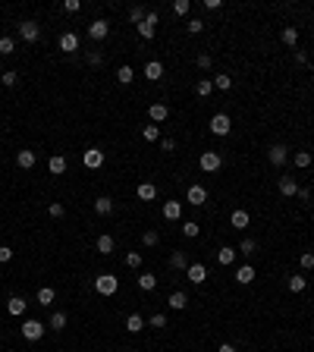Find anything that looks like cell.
<instances>
[{
	"label": "cell",
	"instance_id": "8992f818",
	"mask_svg": "<svg viewBox=\"0 0 314 352\" xmlns=\"http://www.w3.org/2000/svg\"><path fill=\"white\" fill-rule=\"evenodd\" d=\"M185 277H189V283L201 286L204 280H207V267H204L201 261H195V264H189V267H185Z\"/></svg>",
	"mask_w": 314,
	"mask_h": 352
},
{
	"label": "cell",
	"instance_id": "3957f363",
	"mask_svg": "<svg viewBox=\"0 0 314 352\" xmlns=\"http://www.w3.org/2000/svg\"><path fill=\"white\" fill-rule=\"evenodd\" d=\"M198 167L204 173H217L220 167H223V157H220V151H204V154L198 157Z\"/></svg>",
	"mask_w": 314,
	"mask_h": 352
},
{
	"label": "cell",
	"instance_id": "9a60e30c",
	"mask_svg": "<svg viewBox=\"0 0 314 352\" xmlns=\"http://www.w3.org/2000/svg\"><path fill=\"white\" fill-rule=\"evenodd\" d=\"M145 327H148V321H145V318H142V314H138V311H132L129 318H126V330H129V333H142Z\"/></svg>",
	"mask_w": 314,
	"mask_h": 352
},
{
	"label": "cell",
	"instance_id": "9c48e42d",
	"mask_svg": "<svg viewBox=\"0 0 314 352\" xmlns=\"http://www.w3.org/2000/svg\"><path fill=\"white\" fill-rule=\"evenodd\" d=\"M185 202L195 205V208H201V205L207 202V189H204V186H189V192H185Z\"/></svg>",
	"mask_w": 314,
	"mask_h": 352
},
{
	"label": "cell",
	"instance_id": "83f0119b",
	"mask_svg": "<svg viewBox=\"0 0 314 352\" xmlns=\"http://www.w3.org/2000/svg\"><path fill=\"white\" fill-rule=\"evenodd\" d=\"M308 289V277L305 274H292L289 277V292H305Z\"/></svg>",
	"mask_w": 314,
	"mask_h": 352
},
{
	"label": "cell",
	"instance_id": "b9f144b4",
	"mask_svg": "<svg viewBox=\"0 0 314 352\" xmlns=\"http://www.w3.org/2000/svg\"><path fill=\"white\" fill-rule=\"evenodd\" d=\"M126 267H132V271H138V267H142V252H126Z\"/></svg>",
	"mask_w": 314,
	"mask_h": 352
},
{
	"label": "cell",
	"instance_id": "db71d44e",
	"mask_svg": "<svg viewBox=\"0 0 314 352\" xmlns=\"http://www.w3.org/2000/svg\"><path fill=\"white\" fill-rule=\"evenodd\" d=\"M195 63H198V69H211V54H198V60H195Z\"/></svg>",
	"mask_w": 314,
	"mask_h": 352
},
{
	"label": "cell",
	"instance_id": "d6a6232c",
	"mask_svg": "<svg viewBox=\"0 0 314 352\" xmlns=\"http://www.w3.org/2000/svg\"><path fill=\"white\" fill-rule=\"evenodd\" d=\"M95 245H98V252H101V255H110V252H113V236H110V233H101Z\"/></svg>",
	"mask_w": 314,
	"mask_h": 352
},
{
	"label": "cell",
	"instance_id": "f5cc1de1",
	"mask_svg": "<svg viewBox=\"0 0 314 352\" xmlns=\"http://www.w3.org/2000/svg\"><path fill=\"white\" fill-rule=\"evenodd\" d=\"M7 261H13V249H10V245H0V264H7Z\"/></svg>",
	"mask_w": 314,
	"mask_h": 352
},
{
	"label": "cell",
	"instance_id": "d4e9b609",
	"mask_svg": "<svg viewBox=\"0 0 314 352\" xmlns=\"http://www.w3.org/2000/svg\"><path fill=\"white\" fill-rule=\"evenodd\" d=\"M135 195L142 198V202H154V198H157V186H154V183H142Z\"/></svg>",
	"mask_w": 314,
	"mask_h": 352
},
{
	"label": "cell",
	"instance_id": "2e32d148",
	"mask_svg": "<svg viewBox=\"0 0 314 352\" xmlns=\"http://www.w3.org/2000/svg\"><path fill=\"white\" fill-rule=\"evenodd\" d=\"M145 79H151V82L164 79V63H160V60H148L145 63Z\"/></svg>",
	"mask_w": 314,
	"mask_h": 352
},
{
	"label": "cell",
	"instance_id": "603a6c76",
	"mask_svg": "<svg viewBox=\"0 0 314 352\" xmlns=\"http://www.w3.org/2000/svg\"><path fill=\"white\" fill-rule=\"evenodd\" d=\"M167 305H170V308H173V311H182V308H185V305H189V296H185V292H179V289H176V292H170V299H167Z\"/></svg>",
	"mask_w": 314,
	"mask_h": 352
},
{
	"label": "cell",
	"instance_id": "ac0fdd59",
	"mask_svg": "<svg viewBox=\"0 0 314 352\" xmlns=\"http://www.w3.org/2000/svg\"><path fill=\"white\" fill-rule=\"evenodd\" d=\"M280 195L283 198H295L298 195V183L292 180V176H283V180H280Z\"/></svg>",
	"mask_w": 314,
	"mask_h": 352
},
{
	"label": "cell",
	"instance_id": "8d00e7d4",
	"mask_svg": "<svg viewBox=\"0 0 314 352\" xmlns=\"http://www.w3.org/2000/svg\"><path fill=\"white\" fill-rule=\"evenodd\" d=\"M0 54L10 57V54H16V41L10 38V35H0Z\"/></svg>",
	"mask_w": 314,
	"mask_h": 352
},
{
	"label": "cell",
	"instance_id": "f907efd6",
	"mask_svg": "<svg viewBox=\"0 0 314 352\" xmlns=\"http://www.w3.org/2000/svg\"><path fill=\"white\" fill-rule=\"evenodd\" d=\"M185 29H189L192 35H201L204 32V22L201 19H189V22H185Z\"/></svg>",
	"mask_w": 314,
	"mask_h": 352
},
{
	"label": "cell",
	"instance_id": "816d5d0a",
	"mask_svg": "<svg viewBox=\"0 0 314 352\" xmlns=\"http://www.w3.org/2000/svg\"><path fill=\"white\" fill-rule=\"evenodd\" d=\"M48 214H51V217H57V220H60V217H63V214H66V208H63V205H60V202H54V205H51V208H48Z\"/></svg>",
	"mask_w": 314,
	"mask_h": 352
},
{
	"label": "cell",
	"instance_id": "ffe728a7",
	"mask_svg": "<svg viewBox=\"0 0 314 352\" xmlns=\"http://www.w3.org/2000/svg\"><path fill=\"white\" fill-rule=\"evenodd\" d=\"M254 277H258V271H254V267H251V264H242V267H239V271H236V283H242V286H248V283H251V280H254Z\"/></svg>",
	"mask_w": 314,
	"mask_h": 352
},
{
	"label": "cell",
	"instance_id": "ee69618b",
	"mask_svg": "<svg viewBox=\"0 0 314 352\" xmlns=\"http://www.w3.org/2000/svg\"><path fill=\"white\" fill-rule=\"evenodd\" d=\"M145 13H148L145 7H132V10H129V22H132V26H142V22H145Z\"/></svg>",
	"mask_w": 314,
	"mask_h": 352
},
{
	"label": "cell",
	"instance_id": "9f6ffc18",
	"mask_svg": "<svg viewBox=\"0 0 314 352\" xmlns=\"http://www.w3.org/2000/svg\"><path fill=\"white\" fill-rule=\"evenodd\" d=\"M145 22H151V26H154V29H157V22H160V16L154 13V10H148V13H145Z\"/></svg>",
	"mask_w": 314,
	"mask_h": 352
},
{
	"label": "cell",
	"instance_id": "4dcf8cb0",
	"mask_svg": "<svg viewBox=\"0 0 314 352\" xmlns=\"http://www.w3.org/2000/svg\"><path fill=\"white\" fill-rule=\"evenodd\" d=\"M110 211H113V202H110V198H107V195H101V198H95V214H101V217H107V214H110Z\"/></svg>",
	"mask_w": 314,
	"mask_h": 352
},
{
	"label": "cell",
	"instance_id": "277c9868",
	"mask_svg": "<svg viewBox=\"0 0 314 352\" xmlns=\"http://www.w3.org/2000/svg\"><path fill=\"white\" fill-rule=\"evenodd\" d=\"M207 126H211V132H214V135H229L232 120H229L226 113H214V116H211V123H207Z\"/></svg>",
	"mask_w": 314,
	"mask_h": 352
},
{
	"label": "cell",
	"instance_id": "7a4b0ae2",
	"mask_svg": "<svg viewBox=\"0 0 314 352\" xmlns=\"http://www.w3.org/2000/svg\"><path fill=\"white\" fill-rule=\"evenodd\" d=\"M19 330H22V336H26V339H29V343H38V339H41L44 333H48V327H44L41 321H35V318H29V321H22V327H19Z\"/></svg>",
	"mask_w": 314,
	"mask_h": 352
},
{
	"label": "cell",
	"instance_id": "4316f807",
	"mask_svg": "<svg viewBox=\"0 0 314 352\" xmlns=\"http://www.w3.org/2000/svg\"><path fill=\"white\" fill-rule=\"evenodd\" d=\"M164 217L167 220H179L182 217V202H164Z\"/></svg>",
	"mask_w": 314,
	"mask_h": 352
},
{
	"label": "cell",
	"instance_id": "74e56055",
	"mask_svg": "<svg viewBox=\"0 0 314 352\" xmlns=\"http://www.w3.org/2000/svg\"><path fill=\"white\" fill-rule=\"evenodd\" d=\"M211 91H214V79H201L198 85H195V95H198V98H207Z\"/></svg>",
	"mask_w": 314,
	"mask_h": 352
},
{
	"label": "cell",
	"instance_id": "30bf717a",
	"mask_svg": "<svg viewBox=\"0 0 314 352\" xmlns=\"http://www.w3.org/2000/svg\"><path fill=\"white\" fill-rule=\"evenodd\" d=\"M82 163H85L88 170H98L101 163H104V151H101V148H88L85 154H82Z\"/></svg>",
	"mask_w": 314,
	"mask_h": 352
},
{
	"label": "cell",
	"instance_id": "f546056e",
	"mask_svg": "<svg viewBox=\"0 0 314 352\" xmlns=\"http://www.w3.org/2000/svg\"><path fill=\"white\" fill-rule=\"evenodd\" d=\"M132 79H135V69H132L129 63H123L120 69H116V82H120V85H129Z\"/></svg>",
	"mask_w": 314,
	"mask_h": 352
},
{
	"label": "cell",
	"instance_id": "bcb514c9",
	"mask_svg": "<svg viewBox=\"0 0 314 352\" xmlns=\"http://www.w3.org/2000/svg\"><path fill=\"white\" fill-rule=\"evenodd\" d=\"M298 264H301V271H311V267H314V252H301Z\"/></svg>",
	"mask_w": 314,
	"mask_h": 352
},
{
	"label": "cell",
	"instance_id": "4fadbf2b",
	"mask_svg": "<svg viewBox=\"0 0 314 352\" xmlns=\"http://www.w3.org/2000/svg\"><path fill=\"white\" fill-rule=\"evenodd\" d=\"M148 116H151V123L157 126V123H164L167 116H170V107H167V104H160V101H157V104H151V107H148Z\"/></svg>",
	"mask_w": 314,
	"mask_h": 352
},
{
	"label": "cell",
	"instance_id": "e575fe53",
	"mask_svg": "<svg viewBox=\"0 0 314 352\" xmlns=\"http://www.w3.org/2000/svg\"><path fill=\"white\" fill-rule=\"evenodd\" d=\"M254 252H258V239H242V245H239V255H245V258H251Z\"/></svg>",
	"mask_w": 314,
	"mask_h": 352
},
{
	"label": "cell",
	"instance_id": "8fae6325",
	"mask_svg": "<svg viewBox=\"0 0 314 352\" xmlns=\"http://www.w3.org/2000/svg\"><path fill=\"white\" fill-rule=\"evenodd\" d=\"M60 51L63 54H76L79 51V35L76 32H63L60 35Z\"/></svg>",
	"mask_w": 314,
	"mask_h": 352
},
{
	"label": "cell",
	"instance_id": "5b68a950",
	"mask_svg": "<svg viewBox=\"0 0 314 352\" xmlns=\"http://www.w3.org/2000/svg\"><path fill=\"white\" fill-rule=\"evenodd\" d=\"M107 35H110V22H107V19H95V22L88 26V38H91V41H104Z\"/></svg>",
	"mask_w": 314,
	"mask_h": 352
},
{
	"label": "cell",
	"instance_id": "7bdbcfd3",
	"mask_svg": "<svg viewBox=\"0 0 314 352\" xmlns=\"http://www.w3.org/2000/svg\"><path fill=\"white\" fill-rule=\"evenodd\" d=\"M142 138H145V142H157V138H160V126H154V123L145 126L142 129Z\"/></svg>",
	"mask_w": 314,
	"mask_h": 352
},
{
	"label": "cell",
	"instance_id": "680465c9",
	"mask_svg": "<svg viewBox=\"0 0 314 352\" xmlns=\"http://www.w3.org/2000/svg\"><path fill=\"white\" fill-rule=\"evenodd\" d=\"M160 148H164V151H176V142H173V138H164V142H160Z\"/></svg>",
	"mask_w": 314,
	"mask_h": 352
},
{
	"label": "cell",
	"instance_id": "6f0895ef",
	"mask_svg": "<svg viewBox=\"0 0 314 352\" xmlns=\"http://www.w3.org/2000/svg\"><path fill=\"white\" fill-rule=\"evenodd\" d=\"M220 7H223V4H220V0H204V10H211V13H217Z\"/></svg>",
	"mask_w": 314,
	"mask_h": 352
},
{
	"label": "cell",
	"instance_id": "e0dca14e",
	"mask_svg": "<svg viewBox=\"0 0 314 352\" xmlns=\"http://www.w3.org/2000/svg\"><path fill=\"white\" fill-rule=\"evenodd\" d=\"M54 299H57V289H54V286H41V289H38V296H35V302L44 305V308H51Z\"/></svg>",
	"mask_w": 314,
	"mask_h": 352
},
{
	"label": "cell",
	"instance_id": "cb8c5ba5",
	"mask_svg": "<svg viewBox=\"0 0 314 352\" xmlns=\"http://www.w3.org/2000/svg\"><path fill=\"white\" fill-rule=\"evenodd\" d=\"M280 38H283V44H286V48H295V44H298V29H295V26H283Z\"/></svg>",
	"mask_w": 314,
	"mask_h": 352
},
{
	"label": "cell",
	"instance_id": "7402d4cb",
	"mask_svg": "<svg viewBox=\"0 0 314 352\" xmlns=\"http://www.w3.org/2000/svg\"><path fill=\"white\" fill-rule=\"evenodd\" d=\"M66 167H69V163H66V157H63V154H54V157L48 160V170H51L54 176H63V173H66Z\"/></svg>",
	"mask_w": 314,
	"mask_h": 352
},
{
	"label": "cell",
	"instance_id": "1f68e13d",
	"mask_svg": "<svg viewBox=\"0 0 314 352\" xmlns=\"http://www.w3.org/2000/svg\"><path fill=\"white\" fill-rule=\"evenodd\" d=\"M66 321H69V314H66V311H54V314H51V321H48V327H51V330H63Z\"/></svg>",
	"mask_w": 314,
	"mask_h": 352
},
{
	"label": "cell",
	"instance_id": "60d3db41",
	"mask_svg": "<svg viewBox=\"0 0 314 352\" xmlns=\"http://www.w3.org/2000/svg\"><path fill=\"white\" fill-rule=\"evenodd\" d=\"M16 79H19L16 69H7V73H0V85H4V88H13V85H16Z\"/></svg>",
	"mask_w": 314,
	"mask_h": 352
},
{
	"label": "cell",
	"instance_id": "ab89813d",
	"mask_svg": "<svg viewBox=\"0 0 314 352\" xmlns=\"http://www.w3.org/2000/svg\"><path fill=\"white\" fill-rule=\"evenodd\" d=\"M157 242H160V233H157V230H145V233H142V245H148V249H154Z\"/></svg>",
	"mask_w": 314,
	"mask_h": 352
},
{
	"label": "cell",
	"instance_id": "484cf974",
	"mask_svg": "<svg viewBox=\"0 0 314 352\" xmlns=\"http://www.w3.org/2000/svg\"><path fill=\"white\" fill-rule=\"evenodd\" d=\"M170 267L173 271H185V267H189V255L185 252H170Z\"/></svg>",
	"mask_w": 314,
	"mask_h": 352
},
{
	"label": "cell",
	"instance_id": "681fc988",
	"mask_svg": "<svg viewBox=\"0 0 314 352\" xmlns=\"http://www.w3.org/2000/svg\"><path fill=\"white\" fill-rule=\"evenodd\" d=\"M85 60H88V66H101V63H104V54H101V51H88Z\"/></svg>",
	"mask_w": 314,
	"mask_h": 352
},
{
	"label": "cell",
	"instance_id": "91938a15",
	"mask_svg": "<svg viewBox=\"0 0 314 352\" xmlns=\"http://www.w3.org/2000/svg\"><path fill=\"white\" fill-rule=\"evenodd\" d=\"M295 198H298V202H311V192H308V189H298Z\"/></svg>",
	"mask_w": 314,
	"mask_h": 352
},
{
	"label": "cell",
	"instance_id": "be15d7a7",
	"mask_svg": "<svg viewBox=\"0 0 314 352\" xmlns=\"http://www.w3.org/2000/svg\"><path fill=\"white\" fill-rule=\"evenodd\" d=\"M0 233H4V230H0Z\"/></svg>",
	"mask_w": 314,
	"mask_h": 352
},
{
	"label": "cell",
	"instance_id": "7dc6e473",
	"mask_svg": "<svg viewBox=\"0 0 314 352\" xmlns=\"http://www.w3.org/2000/svg\"><path fill=\"white\" fill-rule=\"evenodd\" d=\"M138 35H142L145 41H151V38H154V35H157V29L151 26V22H142V26H138Z\"/></svg>",
	"mask_w": 314,
	"mask_h": 352
},
{
	"label": "cell",
	"instance_id": "f6af8a7d",
	"mask_svg": "<svg viewBox=\"0 0 314 352\" xmlns=\"http://www.w3.org/2000/svg\"><path fill=\"white\" fill-rule=\"evenodd\" d=\"M148 327H157V330H160V327H167V314H164V311H154V314L148 318Z\"/></svg>",
	"mask_w": 314,
	"mask_h": 352
},
{
	"label": "cell",
	"instance_id": "11a10c76",
	"mask_svg": "<svg viewBox=\"0 0 314 352\" xmlns=\"http://www.w3.org/2000/svg\"><path fill=\"white\" fill-rule=\"evenodd\" d=\"M63 10H66V13H79V10H82V4H79V0H66Z\"/></svg>",
	"mask_w": 314,
	"mask_h": 352
},
{
	"label": "cell",
	"instance_id": "7c38bea8",
	"mask_svg": "<svg viewBox=\"0 0 314 352\" xmlns=\"http://www.w3.org/2000/svg\"><path fill=\"white\" fill-rule=\"evenodd\" d=\"M229 224H232V230H248V224H251V217H248V211H242V208H236L229 214Z\"/></svg>",
	"mask_w": 314,
	"mask_h": 352
},
{
	"label": "cell",
	"instance_id": "c3c4849f",
	"mask_svg": "<svg viewBox=\"0 0 314 352\" xmlns=\"http://www.w3.org/2000/svg\"><path fill=\"white\" fill-rule=\"evenodd\" d=\"M189 10H192L189 0H176V4H173V13L176 16H189Z\"/></svg>",
	"mask_w": 314,
	"mask_h": 352
},
{
	"label": "cell",
	"instance_id": "ba28073f",
	"mask_svg": "<svg viewBox=\"0 0 314 352\" xmlns=\"http://www.w3.org/2000/svg\"><path fill=\"white\" fill-rule=\"evenodd\" d=\"M38 35H41V29H38V22H19V38L22 41H29V44H35L38 41Z\"/></svg>",
	"mask_w": 314,
	"mask_h": 352
},
{
	"label": "cell",
	"instance_id": "44dd1931",
	"mask_svg": "<svg viewBox=\"0 0 314 352\" xmlns=\"http://www.w3.org/2000/svg\"><path fill=\"white\" fill-rule=\"evenodd\" d=\"M236 255H239V249H232V245H223V249L217 252V264H223V267H229L232 261H236Z\"/></svg>",
	"mask_w": 314,
	"mask_h": 352
},
{
	"label": "cell",
	"instance_id": "6da1fadb",
	"mask_svg": "<svg viewBox=\"0 0 314 352\" xmlns=\"http://www.w3.org/2000/svg\"><path fill=\"white\" fill-rule=\"evenodd\" d=\"M116 289H120V277L116 274H98L95 277V292L98 296H116Z\"/></svg>",
	"mask_w": 314,
	"mask_h": 352
},
{
	"label": "cell",
	"instance_id": "94428289",
	"mask_svg": "<svg viewBox=\"0 0 314 352\" xmlns=\"http://www.w3.org/2000/svg\"><path fill=\"white\" fill-rule=\"evenodd\" d=\"M295 63H308V54L305 51H295Z\"/></svg>",
	"mask_w": 314,
	"mask_h": 352
},
{
	"label": "cell",
	"instance_id": "d6986e66",
	"mask_svg": "<svg viewBox=\"0 0 314 352\" xmlns=\"http://www.w3.org/2000/svg\"><path fill=\"white\" fill-rule=\"evenodd\" d=\"M16 163H19V167H22V170H32V167H35V163H38V157H35V151H29V148H22V151H19V154H16Z\"/></svg>",
	"mask_w": 314,
	"mask_h": 352
},
{
	"label": "cell",
	"instance_id": "d590c367",
	"mask_svg": "<svg viewBox=\"0 0 314 352\" xmlns=\"http://www.w3.org/2000/svg\"><path fill=\"white\" fill-rule=\"evenodd\" d=\"M198 233H201V227L195 224V220H182V236H185V239H195Z\"/></svg>",
	"mask_w": 314,
	"mask_h": 352
},
{
	"label": "cell",
	"instance_id": "f1b7e54d",
	"mask_svg": "<svg viewBox=\"0 0 314 352\" xmlns=\"http://www.w3.org/2000/svg\"><path fill=\"white\" fill-rule=\"evenodd\" d=\"M138 286H142L145 292H151V289H157V274H151V271H145V274H138Z\"/></svg>",
	"mask_w": 314,
	"mask_h": 352
},
{
	"label": "cell",
	"instance_id": "f35d334b",
	"mask_svg": "<svg viewBox=\"0 0 314 352\" xmlns=\"http://www.w3.org/2000/svg\"><path fill=\"white\" fill-rule=\"evenodd\" d=\"M214 88H220V91H229V88H232V76H229V73H220V76H214Z\"/></svg>",
	"mask_w": 314,
	"mask_h": 352
},
{
	"label": "cell",
	"instance_id": "5bb4252c",
	"mask_svg": "<svg viewBox=\"0 0 314 352\" xmlns=\"http://www.w3.org/2000/svg\"><path fill=\"white\" fill-rule=\"evenodd\" d=\"M26 308H29V302L22 299V296H10V299H7V311L13 314V318H19V314H26Z\"/></svg>",
	"mask_w": 314,
	"mask_h": 352
},
{
	"label": "cell",
	"instance_id": "836d02e7",
	"mask_svg": "<svg viewBox=\"0 0 314 352\" xmlns=\"http://www.w3.org/2000/svg\"><path fill=\"white\" fill-rule=\"evenodd\" d=\"M311 160H314V154H311V151H295V157H292V163H295L298 170L311 167Z\"/></svg>",
	"mask_w": 314,
	"mask_h": 352
},
{
	"label": "cell",
	"instance_id": "6125c7cd",
	"mask_svg": "<svg viewBox=\"0 0 314 352\" xmlns=\"http://www.w3.org/2000/svg\"><path fill=\"white\" fill-rule=\"evenodd\" d=\"M217 352H239V349H236V346H232V343H223V346H220Z\"/></svg>",
	"mask_w": 314,
	"mask_h": 352
},
{
	"label": "cell",
	"instance_id": "52a82bcc",
	"mask_svg": "<svg viewBox=\"0 0 314 352\" xmlns=\"http://www.w3.org/2000/svg\"><path fill=\"white\" fill-rule=\"evenodd\" d=\"M267 160H270L273 167H283V163L289 160V148L286 145H270L267 148Z\"/></svg>",
	"mask_w": 314,
	"mask_h": 352
}]
</instances>
